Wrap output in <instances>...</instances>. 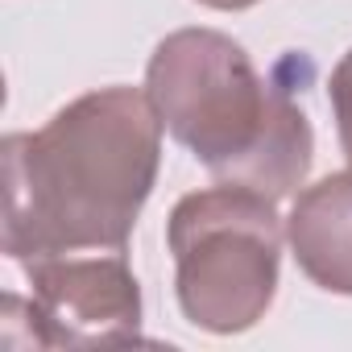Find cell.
<instances>
[{
    "mask_svg": "<svg viewBox=\"0 0 352 352\" xmlns=\"http://www.w3.org/2000/svg\"><path fill=\"white\" fill-rule=\"evenodd\" d=\"M0 245L21 265L79 249L124 253L157 187L162 116L137 87H96L38 133H9Z\"/></svg>",
    "mask_w": 352,
    "mask_h": 352,
    "instance_id": "1",
    "label": "cell"
},
{
    "mask_svg": "<svg viewBox=\"0 0 352 352\" xmlns=\"http://www.w3.org/2000/svg\"><path fill=\"white\" fill-rule=\"evenodd\" d=\"M162 129L216 183L286 199L311 174L315 133L290 87L265 79L249 50L220 30H174L145 67Z\"/></svg>",
    "mask_w": 352,
    "mask_h": 352,
    "instance_id": "2",
    "label": "cell"
},
{
    "mask_svg": "<svg viewBox=\"0 0 352 352\" xmlns=\"http://www.w3.org/2000/svg\"><path fill=\"white\" fill-rule=\"evenodd\" d=\"M278 199L220 183L191 191L166 220L174 257V298L191 327L241 336L265 319L282 274Z\"/></svg>",
    "mask_w": 352,
    "mask_h": 352,
    "instance_id": "3",
    "label": "cell"
},
{
    "mask_svg": "<svg viewBox=\"0 0 352 352\" xmlns=\"http://www.w3.org/2000/svg\"><path fill=\"white\" fill-rule=\"evenodd\" d=\"M34 286L30 340L34 348L83 344H137L141 340V286L124 261L112 257H38L25 265Z\"/></svg>",
    "mask_w": 352,
    "mask_h": 352,
    "instance_id": "4",
    "label": "cell"
},
{
    "mask_svg": "<svg viewBox=\"0 0 352 352\" xmlns=\"http://www.w3.org/2000/svg\"><path fill=\"white\" fill-rule=\"evenodd\" d=\"M286 241L298 270L319 290L352 298V170L298 191L286 216Z\"/></svg>",
    "mask_w": 352,
    "mask_h": 352,
    "instance_id": "5",
    "label": "cell"
},
{
    "mask_svg": "<svg viewBox=\"0 0 352 352\" xmlns=\"http://www.w3.org/2000/svg\"><path fill=\"white\" fill-rule=\"evenodd\" d=\"M327 100H331V116H336V133H340V149L352 162V50L331 67L327 79Z\"/></svg>",
    "mask_w": 352,
    "mask_h": 352,
    "instance_id": "6",
    "label": "cell"
},
{
    "mask_svg": "<svg viewBox=\"0 0 352 352\" xmlns=\"http://www.w3.org/2000/svg\"><path fill=\"white\" fill-rule=\"evenodd\" d=\"M204 9H216V13H241V9H253L261 0H199Z\"/></svg>",
    "mask_w": 352,
    "mask_h": 352,
    "instance_id": "7",
    "label": "cell"
}]
</instances>
